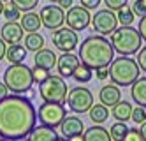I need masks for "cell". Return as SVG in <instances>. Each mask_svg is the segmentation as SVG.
<instances>
[{"label": "cell", "mask_w": 146, "mask_h": 141, "mask_svg": "<svg viewBox=\"0 0 146 141\" xmlns=\"http://www.w3.org/2000/svg\"><path fill=\"white\" fill-rule=\"evenodd\" d=\"M37 125V110L32 101L19 94L0 99V138L9 141L25 139Z\"/></svg>", "instance_id": "cell-1"}, {"label": "cell", "mask_w": 146, "mask_h": 141, "mask_svg": "<svg viewBox=\"0 0 146 141\" xmlns=\"http://www.w3.org/2000/svg\"><path fill=\"white\" fill-rule=\"evenodd\" d=\"M78 58L83 65L90 69L109 67L114 58V49L104 35H90L81 42Z\"/></svg>", "instance_id": "cell-2"}, {"label": "cell", "mask_w": 146, "mask_h": 141, "mask_svg": "<svg viewBox=\"0 0 146 141\" xmlns=\"http://www.w3.org/2000/svg\"><path fill=\"white\" fill-rule=\"evenodd\" d=\"M108 71H109V78H111L113 85H116V86L132 85L139 78V72H141L137 62L130 57H123V55L118 58H113Z\"/></svg>", "instance_id": "cell-3"}, {"label": "cell", "mask_w": 146, "mask_h": 141, "mask_svg": "<svg viewBox=\"0 0 146 141\" xmlns=\"http://www.w3.org/2000/svg\"><path fill=\"white\" fill-rule=\"evenodd\" d=\"M111 46L113 49L120 53L123 57H130L135 55L143 44V39L139 35L137 28L130 27H120V28H114V32L111 34Z\"/></svg>", "instance_id": "cell-4"}, {"label": "cell", "mask_w": 146, "mask_h": 141, "mask_svg": "<svg viewBox=\"0 0 146 141\" xmlns=\"http://www.w3.org/2000/svg\"><path fill=\"white\" fill-rule=\"evenodd\" d=\"M4 83L13 94H25L34 85L32 69L25 63H11L4 72Z\"/></svg>", "instance_id": "cell-5"}, {"label": "cell", "mask_w": 146, "mask_h": 141, "mask_svg": "<svg viewBox=\"0 0 146 141\" xmlns=\"http://www.w3.org/2000/svg\"><path fill=\"white\" fill-rule=\"evenodd\" d=\"M39 94L44 99V102H58L64 104L67 99V83L62 76H48L39 85Z\"/></svg>", "instance_id": "cell-6"}, {"label": "cell", "mask_w": 146, "mask_h": 141, "mask_svg": "<svg viewBox=\"0 0 146 141\" xmlns=\"http://www.w3.org/2000/svg\"><path fill=\"white\" fill-rule=\"evenodd\" d=\"M65 102L72 113H88V110L93 106V94L86 86H74L67 92Z\"/></svg>", "instance_id": "cell-7"}, {"label": "cell", "mask_w": 146, "mask_h": 141, "mask_svg": "<svg viewBox=\"0 0 146 141\" xmlns=\"http://www.w3.org/2000/svg\"><path fill=\"white\" fill-rule=\"evenodd\" d=\"M67 115H65V108L64 104H58V102H44L39 106V111H37V118L40 125H46V127H58L62 124Z\"/></svg>", "instance_id": "cell-8"}, {"label": "cell", "mask_w": 146, "mask_h": 141, "mask_svg": "<svg viewBox=\"0 0 146 141\" xmlns=\"http://www.w3.org/2000/svg\"><path fill=\"white\" fill-rule=\"evenodd\" d=\"M92 23V30L99 35H111L114 28H118V19L116 14L111 9H100L90 19Z\"/></svg>", "instance_id": "cell-9"}, {"label": "cell", "mask_w": 146, "mask_h": 141, "mask_svg": "<svg viewBox=\"0 0 146 141\" xmlns=\"http://www.w3.org/2000/svg\"><path fill=\"white\" fill-rule=\"evenodd\" d=\"M39 18H40V23H42L48 30H56V28H62L65 23V13L60 5H55V4H49V5H44L39 13Z\"/></svg>", "instance_id": "cell-10"}, {"label": "cell", "mask_w": 146, "mask_h": 141, "mask_svg": "<svg viewBox=\"0 0 146 141\" xmlns=\"http://www.w3.org/2000/svg\"><path fill=\"white\" fill-rule=\"evenodd\" d=\"M78 42H79V37H78V32H74L72 28L65 27V28H56L53 30V46L60 51H74L78 48Z\"/></svg>", "instance_id": "cell-11"}, {"label": "cell", "mask_w": 146, "mask_h": 141, "mask_svg": "<svg viewBox=\"0 0 146 141\" xmlns=\"http://www.w3.org/2000/svg\"><path fill=\"white\" fill-rule=\"evenodd\" d=\"M90 19L92 14L90 11L81 7V5H72L70 9H67V14H65V23L69 28H72L74 32H81L85 30L90 25Z\"/></svg>", "instance_id": "cell-12"}, {"label": "cell", "mask_w": 146, "mask_h": 141, "mask_svg": "<svg viewBox=\"0 0 146 141\" xmlns=\"http://www.w3.org/2000/svg\"><path fill=\"white\" fill-rule=\"evenodd\" d=\"M23 28L18 21H5L0 28V39L5 44H19L23 39Z\"/></svg>", "instance_id": "cell-13"}, {"label": "cell", "mask_w": 146, "mask_h": 141, "mask_svg": "<svg viewBox=\"0 0 146 141\" xmlns=\"http://www.w3.org/2000/svg\"><path fill=\"white\" fill-rule=\"evenodd\" d=\"M79 63L81 62H79L78 55H74L72 51H67V53H64V55H60L56 58V69H58L62 78H70L74 69L79 65Z\"/></svg>", "instance_id": "cell-14"}, {"label": "cell", "mask_w": 146, "mask_h": 141, "mask_svg": "<svg viewBox=\"0 0 146 141\" xmlns=\"http://www.w3.org/2000/svg\"><path fill=\"white\" fill-rule=\"evenodd\" d=\"M60 131H62V136L64 138H72V136H79L85 132V124L79 116H65L62 124L58 125Z\"/></svg>", "instance_id": "cell-15"}, {"label": "cell", "mask_w": 146, "mask_h": 141, "mask_svg": "<svg viewBox=\"0 0 146 141\" xmlns=\"http://www.w3.org/2000/svg\"><path fill=\"white\" fill-rule=\"evenodd\" d=\"M99 99H100V104L108 106V108H113L118 101H121L120 86H116V85H104L100 88V92H99Z\"/></svg>", "instance_id": "cell-16"}, {"label": "cell", "mask_w": 146, "mask_h": 141, "mask_svg": "<svg viewBox=\"0 0 146 141\" xmlns=\"http://www.w3.org/2000/svg\"><path fill=\"white\" fill-rule=\"evenodd\" d=\"M56 55L53 53V49H39L35 51V57H34V62H35V67H42L46 71H51L53 67H56Z\"/></svg>", "instance_id": "cell-17"}, {"label": "cell", "mask_w": 146, "mask_h": 141, "mask_svg": "<svg viewBox=\"0 0 146 141\" xmlns=\"http://www.w3.org/2000/svg\"><path fill=\"white\" fill-rule=\"evenodd\" d=\"M56 131L53 127H46V125H35L30 134L27 136V141H55L56 139Z\"/></svg>", "instance_id": "cell-18"}, {"label": "cell", "mask_w": 146, "mask_h": 141, "mask_svg": "<svg viewBox=\"0 0 146 141\" xmlns=\"http://www.w3.org/2000/svg\"><path fill=\"white\" fill-rule=\"evenodd\" d=\"M19 25H21L23 32H27V34H32V32H39V28L42 27L39 14H37V13H34V11H28V13L21 14V18H19Z\"/></svg>", "instance_id": "cell-19"}, {"label": "cell", "mask_w": 146, "mask_h": 141, "mask_svg": "<svg viewBox=\"0 0 146 141\" xmlns=\"http://www.w3.org/2000/svg\"><path fill=\"white\" fill-rule=\"evenodd\" d=\"M130 86H132L130 94H132V99L135 101V104L146 108V76L144 78H137Z\"/></svg>", "instance_id": "cell-20"}, {"label": "cell", "mask_w": 146, "mask_h": 141, "mask_svg": "<svg viewBox=\"0 0 146 141\" xmlns=\"http://www.w3.org/2000/svg\"><path fill=\"white\" fill-rule=\"evenodd\" d=\"M83 141H113L109 136V131L100 125H93L83 132Z\"/></svg>", "instance_id": "cell-21"}, {"label": "cell", "mask_w": 146, "mask_h": 141, "mask_svg": "<svg viewBox=\"0 0 146 141\" xmlns=\"http://www.w3.org/2000/svg\"><path fill=\"white\" fill-rule=\"evenodd\" d=\"M4 58H7L9 63H23L27 58V49L21 44H9Z\"/></svg>", "instance_id": "cell-22"}, {"label": "cell", "mask_w": 146, "mask_h": 141, "mask_svg": "<svg viewBox=\"0 0 146 141\" xmlns=\"http://www.w3.org/2000/svg\"><path fill=\"white\" fill-rule=\"evenodd\" d=\"M130 113H132V104L129 101H118L113 106V116L116 118L118 122H127L130 120Z\"/></svg>", "instance_id": "cell-23"}, {"label": "cell", "mask_w": 146, "mask_h": 141, "mask_svg": "<svg viewBox=\"0 0 146 141\" xmlns=\"http://www.w3.org/2000/svg\"><path fill=\"white\" fill-rule=\"evenodd\" d=\"M88 115H90V118H92L93 124L100 125V124H104L109 118V108L104 106V104H93L90 110H88Z\"/></svg>", "instance_id": "cell-24"}, {"label": "cell", "mask_w": 146, "mask_h": 141, "mask_svg": "<svg viewBox=\"0 0 146 141\" xmlns=\"http://www.w3.org/2000/svg\"><path fill=\"white\" fill-rule=\"evenodd\" d=\"M44 48V37L39 32H32L25 37V49L27 51H39Z\"/></svg>", "instance_id": "cell-25"}, {"label": "cell", "mask_w": 146, "mask_h": 141, "mask_svg": "<svg viewBox=\"0 0 146 141\" xmlns=\"http://www.w3.org/2000/svg\"><path fill=\"white\" fill-rule=\"evenodd\" d=\"M72 78H74L78 83H88L93 78V69H90L86 65H83V63H79V65L74 69V72H72Z\"/></svg>", "instance_id": "cell-26"}, {"label": "cell", "mask_w": 146, "mask_h": 141, "mask_svg": "<svg viewBox=\"0 0 146 141\" xmlns=\"http://www.w3.org/2000/svg\"><path fill=\"white\" fill-rule=\"evenodd\" d=\"M116 19H118V23L121 27H130L134 23V19H135V14L132 13V9L129 5H123L121 9H118V13H116Z\"/></svg>", "instance_id": "cell-27"}, {"label": "cell", "mask_w": 146, "mask_h": 141, "mask_svg": "<svg viewBox=\"0 0 146 141\" xmlns=\"http://www.w3.org/2000/svg\"><path fill=\"white\" fill-rule=\"evenodd\" d=\"M2 16L7 19V21H18L21 18V11H19L11 0L9 2H4V9H2Z\"/></svg>", "instance_id": "cell-28"}, {"label": "cell", "mask_w": 146, "mask_h": 141, "mask_svg": "<svg viewBox=\"0 0 146 141\" xmlns=\"http://www.w3.org/2000/svg\"><path fill=\"white\" fill-rule=\"evenodd\" d=\"M127 131H129V127L125 125V122H116V124L111 125V129H109V136H111L113 141H121L123 136L127 134Z\"/></svg>", "instance_id": "cell-29"}, {"label": "cell", "mask_w": 146, "mask_h": 141, "mask_svg": "<svg viewBox=\"0 0 146 141\" xmlns=\"http://www.w3.org/2000/svg\"><path fill=\"white\" fill-rule=\"evenodd\" d=\"M11 2L21 11V13H28V11H34L39 4V0H11Z\"/></svg>", "instance_id": "cell-30"}, {"label": "cell", "mask_w": 146, "mask_h": 141, "mask_svg": "<svg viewBox=\"0 0 146 141\" xmlns=\"http://www.w3.org/2000/svg\"><path fill=\"white\" fill-rule=\"evenodd\" d=\"M130 120L134 124L141 125L143 122H146V108L137 106V108H132V113H130Z\"/></svg>", "instance_id": "cell-31"}, {"label": "cell", "mask_w": 146, "mask_h": 141, "mask_svg": "<svg viewBox=\"0 0 146 141\" xmlns=\"http://www.w3.org/2000/svg\"><path fill=\"white\" fill-rule=\"evenodd\" d=\"M49 76V71H46V69H42V67H34L32 69V80H34V83H42L46 78Z\"/></svg>", "instance_id": "cell-32"}, {"label": "cell", "mask_w": 146, "mask_h": 141, "mask_svg": "<svg viewBox=\"0 0 146 141\" xmlns=\"http://www.w3.org/2000/svg\"><path fill=\"white\" fill-rule=\"evenodd\" d=\"M121 141H144V138H143V134H141L139 129L132 127V129H129V131H127V134L123 136Z\"/></svg>", "instance_id": "cell-33"}, {"label": "cell", "mask_w": 146, "mask_h": 141, "mask_svg": "<svg viewBox=\"0 0 146 141\" xmlns=\"http://www.w3.org/2000/svg\"><path fill=\"white\" fill-rule=\"evenodd\" d=\"M134 14L137 16H146V0H134V5L130 7Z\"/></svg>", "instance_id": "cell-34"}, {"label": "cell", "mask_w": 146, "mask_h": 141, "mask_svg": "<svg viewBox=\"0 0 146 141\" xmlns=\"http://www.w3.org/2000/svg\"><path fill=\"white\" fill-rule=\"evenodd\" d=\"M127 2H129V0H104L106 7L111 9V11H118V9H121L123 5H127Z\"/></svg>", "instance_id": "cell-35"}, {"label": "cell", "mask_w": 146, "mask_h": 141, "mask_svg": "<svg viewBox=\"0 0 146 141\" xmlns=\"http://www.w3.org/2000/svg\"><path fill=\"white\" fill-rule=\"evenodd\" d=\"M135 62H137V65H139V69L146 72V48L139 49V55H137V60H135Z\"/></svg>", "instance_id": "cell-36"}, {"label": "cell", "mask_w": 146, "mask_h": 141, "mask_svg": "<svg viewBox=\"0 0 146 141\" xmlns=\"http://www.w3.org/2000/svg\"><path fill=\"white\" fill-rule=\"evenodd\" d=\"M100 2H102V0H81V7L92 11V9H97L100 5Z\"/></svg>", "instance_id": "cell-37"}, {"label": "cell", "mask_w": 146, "mask_h": 141, "mask_svg": "<svg viewBox=\"0 0 146 141\" xmlns=\"http://www.w3.org/2000/svg\"><path fill=\"white\" fill-rule=\"evenodd\" d=\"M137 32H139L141 39H143V41L146 42V16H143V18H141L139 25H137Z\"/></svg>", "instance_id": "cell-38"}, {"label": "cell", "mask_w": 146, "mask_h": 141, "mask_svg": "<svg viewBox=\"0 0 146 141\" xmlns=\"http://www.w3.org/2000/svg\"><path fill=\"white\" fill-rule=\"evenodd\" d=\"M95 76H97V80H100V81L108 80V78H109V71H108V67H100V69H95Z\"/></svg>", "instance_id": "cell-39"}, {"label": "cell", "mask_w": 146, "mask_h": 141, "mask_svg": "<svg viewBox=\"0 0 146 141\" xmlns=\"http://www.w3.org/2000/svg\"><path fill=\"white\" fill-rule=\"evenodd\" d=\"M58 5L62 7V9H70L72 5H74V0H58Z\"/></svg>", "instance_id": "cell-40"}, {"label": "cell", "mask_w": 146, "mask_h": 141, "mask_svg": "<svg viewBox=\"0 0 146 141\" xmlns=\"http://www.w3.org/2000/svg\"><path fill=\"white\" fill-rule=\"evenodd\" d=\"M5 95H9V90H7L5 83H0V99H4Z\"/></svg>", "instance_id": "cell-41"}, {"label": "cell", "mask_w": 146, "mask_h": 141, "mask_svg": "<svg viewBox=\"0 0 146 141\" xmlns=\"http://www.w3.org/2000/svg\"><path fill=\"white\" fill-rule=\"evenodd\" d=\"M5 49H7V44H5L2 39H0V60L5 57Z\"/></svg>", "instance_id": "cell-42"}, {"label": "cell", "mask_w": 146, "mask_h": 141, "mask_svg": "<svg viewBox=\"0 0 146 141\" xmlns=\"http://www.w3.org/2000/svg\"><path fill=\"white\" fill-rule=\"evenodd\" d=\"M139 131H141V134H143V138H144V141H146V122H143V124H141Z\"/></svg>", "instance_id": "cell-43"}, {"label": "cell", "mask_w": 146, "mask_h": 141, "mask_svg": "<svg viewBox=\"0 0 146 141\" xmlns=\"http://www.w3.org/2000/svg\"><path fill=\"white\" fill-rule=\"evenodd\" d=\"M69 141H83V134H79V136H72V138H69Z\"/></svg>", "instance_id": "cell-44"}, {"label": "cell", "mask_w": 146, "mask_h": 141, "mask_svg": "<svg viewBox=\"0 0 146 141\" xmlns=\"http://www.w3.org/2000/svg\"><path fill=\"white\" fill-rule=\"evenodd\" d=\"M55 141H69V139H67V138H64V136H62V138H60V136H56V139H55Z\"/></svg>", "instance_id": "cell-45"}, {"label": "cell", "mask_w": 146, "mask_h": 141, "mask_svg": "<svg viewBox=\"0 0 146 141\" xmlns=\"http://www.w3.org/2000/svg\"><path fill=\"white\" fill-rule=\"evenodd\" d=\"M2 9H4V2L0 0V16H2Z\"/></svg>", "instance_id": "cell-46"}, {"label": "cell", "mask_w": 146, "mask_h": 141, "mask_svg": "<svg viewBox=\"0 0 146 141\" xmlns=\"http://www.w3.org/2000/svg\"><path fill=\"white\" fill-rule=\"evenodd\" d=\"M51 4H58V0H51Z\"/></svg>", "instance_id": "cell-47"}, {"label": "cell", "mask_w": 146, "mask_h": 141, "mask_svg": "<svg viewBox=\"0 0 146 141\" xmlns=\"http://www.w3.org/2000/svg\"><path fill=\"white\" fill-rule=\"evenodd\" d=\"M0 141H9V139H4V138H0Z\"/></svg>", "instance_id": "cell-48"}, {"label": "cell", "mask_w": 146, "mask_h": 141, "mask_svg": "<svg viewBox=\"0 0 146 141\" xmlns=\"http://www.w3.org/2000/svg\"><path fill=\"white\" fill-rule=\"evenodd\" d=\"M2 2H9V0H2Z\"/></svg>", "instance_id": "cell-49"}]
</instances>
